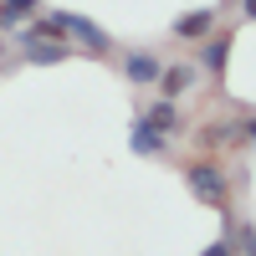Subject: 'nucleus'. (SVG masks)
Masks as SVG:
<instances>
[{
  "label": "nucleus",
  "instance_id": "9b49d317",
  "mask_svg": "<svg viewBox=\"0 0 256 256\" xmlns=\"http://www.w3.org/2000/svg\"><path fill=\"white\" fill-rule=\"evenodd\" d=\"M200 256H236V251H230V236H226V230H220V241H210Z\"/></svg>",
  "mask_w": 256,
  "mask_h": 256
},
{
  "label": "nucleus",
  "instance_id": "f257e3e1",
  "mask_svg": "<svg viewBox=\"0 0 256 256\" xmlns=\"http://www.w3.org/2000/svg\"><path fill=\"white\" fill-rule=\"evenodd\" d=\"M184 184H190V195H195L200 205H210V210H230V180H226V169H220L216 159L184 164Z\"/></svg>",
  "mask_w": 256,
  "mask_h": 256
},
{
  "label": "nucleus",
  "instance_id": "f8f14e48",
  "mask_svg": "<svg viewBox=\"0 0 256 256\" xmlns=\"http://www.w3.org/2000/svg\"><path fill=\"white\" fill-rule=\"evenodd\" d=\"M256 16V6H251V0H241V20H251Z\"/></svg>",
  "mask_w": 256,
  "mask_h": 256
},
{
  "label": "nucleus",
  "instance_id": "f03ea898",
  "mask_svg": "<svg viewBox=\"0 0 256 256\" xmlns=\"http://www.w3.org/2000/svg\"><path fill=\"white\" fill-rule=\"evenodd\" d=\"M16 56L31 67H56L72 56V41H52V36H16Z\"/></svg>",
  "mask_w": 256,
  "mask_h": 256
},
{
  "label": "nucleus",
  "instance_id": "423d86ee",
  "mask_svg": "<svg viewBox=\"0 0 256 256\" xmlns=\"http://www.w3.org/2000/svg\"><path fill=\"white\" fill-rule=\"evenodd\" d=\"M159 67H164V62H159L154 52H148V46L128 52V56L118 62V72H123L128 82H134V88H154V82H159Z\"/></svg>",
  "mask_w": 256,
  "mask_h": 256
},
{
  "label": "nucleus",
  "instance_id": "39448f33",
  "mask_svg": "<svg viewBox=\"0 0 256 256\" xmlns=\"http://www.w3.org/2000/svg\"><path fill=\"white\" fill-rule=\"evenodd\" d=\"M144 123L148 128H154V134H164V138H180L184 134V108H180V102H169V98H154V102H148V108H144Z\"/></svg>",
  "mask_w": 256,
  "mask_h": 256
},
{
  "label": "nucleus",
  "instance_id": "9d476101",
  "mask_svg": "<svg viewBox=\"0 0 256 256\" xmlns=\"http://www.w3.org/2000/svg\"><path fill=\"white\" fill-rule=\"evenodd\" d=\"M230 138H236V134H230V123H210V134H205V148H226Z\"/></svg>",
  "mask_w": 256,
  "mask_h": 256
},
{
  "label": "nucleus",
  "instance_id": "7ed1b4c3",
  "mask_svg": "<svg viewBox=\"0 0 256 256\" xmlns=\"http://www.w3.org/2000/svg\"><path fill=\"white\" fill-rule=\"evenodd\" d=\"M154 88H159V98L180 102V98H190V92L200 88V67H195V62H164V67H159V82H154Z\"/></svg>",
  "mask_w": 256,
  "mask_h": 256
},
{
  "label": "nucleus",
  "instance_id": "20e7f679",
  "mask_svg": "<svg viewBox=\"0 0 256 256\" xmlns=\"http://www.w3.org/2000/svg\"><path fill=\"white\" fill-rule=\"evenodd\" d=\"M67 41H77L72 52H92V56H113V36L102 31V26H92L88 16H72V10H67Z\"/></svg>",
  "mask_w": 256,
  "mask_h": 256
},
{
  "label": "nucleus",
  "instance_id": "0eeeda50",
  "mask_svg": "<svg viewBox=\"0 0 256 256\" xmlns=\"http://www.w3.org/2000/svg\"><path fill=\"white\" fill-rule=\"evenodd\" d=\"M216 26H220V10H216V6H200V10L174 16V36H180V41H205Z\"/></svg>",
  "mask_w": 256,
  "mask_h": 256
},
{
  "label": "nucleus",
  "instance_id": "6e6552de",
  "mask_svg": "<svg viewBox=\"0 0 256 256\" xmlns=\"http://www.w3.org/2000/svg\"><path fill=\"white\" fill-rule=\"evenodd\" d=\"M128 148H134L138 159H164V154H169V138H164V134H154V128L144 123V113H138V118H134V128H128Z\"/></svg>",
  "mask_w": 256,
  "mask_h": 256
},
{
  "label": "nucleus",
  "instance_id": "1a4fd4ad",
  "mask_svg": "<svg viewBox=\"0 0 256 256\" xmlns=\"http://www.w3.org/2000/svg\"><path fill=\"white\" fill-rule=\"evenodd\" d=\"M226 62H230V31H210L205 41H200V67L205 72H226Z\"/></svg>",
  "mask_w": 256,
  "mask_h": 256
}]
</instances>
